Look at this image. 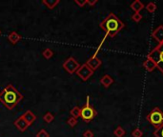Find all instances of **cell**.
I'll use <instances>...</instances> for the list:
<instances>
[{
  "label": "cell",
  "instance_id": "obj_17",
  "mask_svg": "<svg viewBox=\"0 0 163 137\" xmlns=\"http://www.w3.org/2000/svg\"><path fill=\"white\" fill-rule=\"evenodd\" d=\"M80 113H81V108L79 107H73L71 111H70V114L72 115V117H74V118H78L80 117Z\"/></svg>",
  "mask_w": 163,
  "mask_h": 137
},
{
  "label": "cell",
  "instance_id": "obj_28",
  "mask_svg": "<svg viewBox=\"0 0 163 137\" xmlns=\"http://www.w3.org/2000/svg\"><path fill=\"white\" fill-rule=\"evenodd\" d=\"M83 137H93V132L91 129H87L83 132Z\"/></svg>",
  "mask_w": 163,
  "mask_h": 137
},
{
  "label": "cell",
  "instance_id": "obj_16",
  "mask_svg": "<svg viewBox=\"0 0 163 137\" xmlns=\"http://www.w3.org/2000/svg\"><path fill=\"white\" fill-rule=\"evenodd\" d=\"M42 3L48 8L49 10H53L59 4V0H43Z\"/></svg>",
  "mask_w": 163,
  "mask_h": 137
},
{
  "label": "cell",
  "instance_id": "obj_14",
  "mask_svg": "<svg viewBox=\"0 0 163 137\" xmlns=\"http://www.w3.org/2000/svg\"><path fill=\"white\" fill-rule=\"evenodd\" d=\"M21 38L22 36L20 35V34H18L16 32H12L8 35V40L12 44H16L17 42H19V41L21 40Z\"/></svg>",
  "mask_w": 163,
  "mask_h": 137
},
{
  "label": "cell",
  "instance_id": "obj_25",
  "mask_svg": "<svg viewBox=\"0 0 163 137\" xmlns=\"http://www.w3.org/2000/svg\"><path fill=\"white\" fill-rule=\"evenodd\" d=\"M141 19H142V15H141L140 12H134L132 15V20H134V21L137 22V23L141 21Z\"/></svg>",
  "mask_w": 163,
  "mask_h": 137
},
{
  "label": "cell",
  "instance_id": "obj_6",
  "mask_svg": "<svg viewBox=\"0 0 163 137\" xmlns=\"http://www.w3.org/2000/svg\"><path fill=\"white\" fill-rule=\"evenodd\" d=\"M62 67L67 72H69L70 74H73L78 70V68L80 67V64L77 62L76 59H74L73 56H71L64 61V63L62 64Z\"/></svg>",
  "mask_w": 163,
  "mask_h": 137
},
{
  "label": "cell",
  "instance_id": "obj_10",
  "mask_svg": "<svg viewBox=\"0 0 163 137\" xmlns=\"http://www.w3.org/2000/svg\"><path fill=\"white\" fill-rule=\"evenodd\" d=\"M152 37H153L155 41H158V44L163 42V26H162V25L158 26L155 31H153V32H152Z\"/></svg>",
  "mask_w": 163,
  "mask_h": 137
},
{
  "label": "cell",
  "instance_id": "obj_11",
  "mask_svg": "<svg viewBox=\"0 0 163 137\" xmlns=\"http://www.w3.org/2000/svg\"><path fill=\"white\" fill-rule=\"evenodd\" d=\"M22 117L24 118V120H25L27 123H28L29 126L32 125V123L36 120V114L33 113L32 111H26V112H24V114L22 115Z\"/></svg>",
  "mask_w": 163,
  "mask_h": 137
},
{
  "label": "cell",
  "instance_id": "obj_7",
  "mask_svg": "<svg viewBox=\"0 0 163 137\" xmlns=\"http://www.w3.org/2000/svg\"><path fill=\"white\" fill-rule=\"evenodd\" d=\"M76 72L77 76L83 81H87L93 74V71L91 70V68L86 65V63L80 65L78 70Z\"/></svg>",
  "mask_w": 163,
  "mask_h": 137
},
{
  "label": "cell",
  "instance_id": "obj_12",
  "mask_svg": "<svg viewBox=\"0 0 163 137\" xmlns=\"http://www.w3.org/2000/svg\"><path fill=\"white\" fill-rule=\"evenodd\" d=\"M142 66H143V68L149 72H152L155 70V68H157V65H155V63L150 58H147L143 62V65Z\"/></svg>",
  "mask_w": 163,
  "mask_h": 137
},
{
  "label": "cell",
  "instance_id": "obj_30",
  "mask_svg": "<svg viewBox=\"0 0 163 137\" xmlns=\"http://www.w3.org/2000/svg\"><path fill=\"white\" fill-rule=\"evenodd\" d=\"M0 35H1V31H0Z\"/></svg>",
  "mask_w": 163,
  "mask_h": 137
},
{
  "label": "cell",
  "instance_id": "obj_15",
  "mask_svg": "<svg viewBox=\"0 0 163 137\" xmlns=\"http://www.w3.org/2000/svg\"><path fill=\"white\" fill-rule=\"evenodd\" d=\"M131 9L134 12H140L141 10H143L145 8L144 4L142 3L141 1H139V0H135V1H134L132 4H131Z\"/></svg>",
  "mask_w": 163,
  "mask_h": 137
},
{
  "label": "cell",
  "instance_id": "obj_13",
  "mask_svg": "<svg viewBox=\"0 0 163 137\" xmlns=\"http://www.w3.org/2000/svg\"><path fill=\"white\" fill-rule=\"evenodd\" d=\"M113 83H114V78L109 74L103 75V77H101L100 79V84L106 89H108L111 85H113Z\"/></svg>",
  "mask_w": 163,
  "mask_h": 137
},
{
  "label": "cell",
  "instance_id": "obj_4",
  "mask_svg": "<svg viewBox=\"0 0 163 137\" xmlns=\"http://www.w3.org/2000/svg\"><path fill=\"white\" fill-rule=\"evenodd\" d=\"M97 115V112L96 111L90 103V96L88 95L86 97V104L81 108V113H80V117L82 118L86 123L91 122L96 116Z\"/></svg>",
  "mask_w": 163,
  "mask_h": 137
},
{
  "label": "cell",
  "instance_id": "obj_18",
  "mask_svg": "<svg viewBox=\"0 0 163 137\" xmlns=\"http://www.w3.org/2000/svg\"><path fill=\"white\" fill-rule=\"evenodd\" d=\"M114 136H117V137H123L126 134V131L121 126H118L114 131Z\"/></svg>",
  "mask_w": 163,
  "mask_h": 137
},
{
  "label": "cell",
  "instance_id": "obj_3",
  "mask_svg": "<svg viewBox=\"0 0 163 137\" xmlns=\"http://www.w3.org/2000/svg\"><path fill=\"white\" fill-rule=\"evenodd\" d=\"M147 58L152 59L157 65V68L163 73V42L158 44L157 47L148 53Z\"/></svg>",
  "mask_w": 163,
  "mask_h": 137
},
{
  "label": "cell",
  "instance_id": "obj_23",
  "mask_svg": "<svg viewBox=\"0 0 163 137\" xmlns=\"http://www.w3.org/2000/svg\"><path fill=\"white\" fill-rule=\"evenodd\" d=\"M67 124L69 125L70 127H72V128L76 127L77 125V119L74 118V117H72V116H71V117L67 120Z\"/></svg>",
  "mask_w": 163,
  "mask_h": 137
},
{
  "label": "cell",
  "instance_id": "obj_26",
  "mask_svg": "<svg viewBox=\"0 0 163 137\" xmlns=\"http://www.w3.org/2000/svg\"><path fill=\"white\" fill-rule=\"evenodd\" d=\"M36 137H50V134H49L48 132L46 131V129H42L36 133Z\"/></svg>",
  "mask_w": 163,
  "mask_h": 137
},
{
  "label": "cell",
  "instance_id": "obj_29",
  "mask_svg": "<svg viewBox=\"0 0 163 137\" xmlns=\"http://www.w3.org/2000/svg\"><path fill=\"white\" fill-rule=\"evenodd\" d=\"M97 3V0H93V1H90V0H87V4L90 5V6H93Z\"/></svg>",
  "mask_w": 163,
  "mask_h": 137
},
{
  "label": "cell",
  "instance_id": "obj_2",
  "mask_svg": "<svg viewBox=\"0 0 163 137\" xmlns=\"http://www.w3.org/2000/svg\"><path fill=\"white\" fill-rule=\"evenodd\" d=\"M99 27L105 32V35L108 37H114L117 34L124 28L125 24L114 15L111 12L108 16L99 24Z\"/></svg>",
  "mask_w": 163,
  "mask_h": 137
},
{
  "label": "cell",
  "instance_id": "obj_1",
  "mask_svg": "<svg viewBox=\"0 0 163 137\" xmlns=\"http://www.w3.org/2000/svg\"><path fill=\"white\" fill-rule=\"evenodd\" d=\"M23 99V95L12 84L7 85L0 92V102L10 111L15 109Z\"/></svg>",
  "mask_w": 163,
  "mask_h": 137
},
{
  "label": "cell",
  "instance_id": "obj_21",
  "mask_svg": "<svg viewBox=\"0 0 163 137\" xmlns=\"http://www.w3.org/2000/svg\"><path fill=\"white\" fill-rule=\"evenodd\" d=\"M42 55H43V57L46 58V59H50V58H52L53 55V52L51 49H49V48H47V49H45V50L43 51Z\"/></svg>",
  "mask_w": 163,
  "mask_h": 137
},
{
  "label": "cell",
  "instance_id": "obj_19",
  "mask_svg": "<svg viewBox=\"0 0 163 137\" xmlns=\"http://www.w3.org/2000/svg\"><path fill=\"white\" fill-rule=\"evenodd\" d=\"M145 9L147 10V12H151V13H154L155 11H157L158 7H157V5H155V3H154V2H149V3L145 6Z\"/></svg>",
  "mask_w": 163,
  "mask_h": 137
},
{
  "label": "cell",
  "instance_id": "obj_20",
  "mask_svg": "<svg viewBox=\"0 0 163 137\" xmlns=\"http://www.w3.org/2000/svg\"><path fill=\"white\" fill-rule=\"evenodd\" d=\"M54 119V115L53 113H52L51 112H47L44 115H43V120L46 123H52Z\"/></svg>",
  "mask_w": 163,
  "mask_h": 137
},
{
  "label": "cell",
  "instance_id": "obj_22",
  "mask_svg": "<svg viewBox=\"0 0 163 137\" xmlns=\"http://www.w3.org/2000/svg\"><path fill=\"white\" fill-rule=\"evenodd\" d=\"M154 135L155 137H163V124L155 129V131L154 132Z\"/></svg>",
  "mask_w": 163,
  "mask_h": 137
},
{
  "label": "cell",
  "instance_id": "obj_5",
  "mask_svg": "<svg viewBox=\"0 0 163 137\" xmlns=\"http://www.w3.org/2000/svg\"><path fill=\"white\" fill-rule=\"evenodd\" d=\"M146 120L157 129L163 124V112L158 107H155L146 116Z\"/></svg>",
  "mask_w": 163,
  "mask_h": 137
},
{
  "label": "cell",
  "instance_id": "obj_24",
  "mask_svg": "<svg viewBox=\"0 0 163 137\" xmlns=\"http://www.w3.org/2000/svg\"><path fill=\"white\" fill-rule=\"evenodd\" d=\"M132 136L133 137H142L143 136V132H142V131L140 129L137 128L132 132Z\"/></svg>",
  "mask_w": 163,
  "mask_h": 137
},
{
  "label": "cell",
  "instance_id": "obj_9",
  "mask_svg": "<svg viewBox=\"0 0 163 137\" xmlns=\"http://www.w3.org/2000/svg\"><path fill=\"white\" fill-rule=\"evenodd\" d=\"M13 124H15V126L16 127V129H18V131L21 132H25L29 127V124L24 120V118L22 117V115L19 116V117L15 122H13Z\"/></svg>",
  "mask_w": 163,
  "mask_h": 137
},
{
  "label": "cell",
  "instance_id": "obj_27",
  "mask_svg": "<svg viewBox=\"0 0 163 137\" xmlns=\"http://www.w3.org/2000/svg\"><path fill=\"white\" fill-rule=\"evenodd\" d=\"M74 3L78 5L80 8H83V7L87 4V0H83V1H79V0H74Z\"/></svg>",
  "mask_w": 163,
  "mask_h": 137
},
{
  "label": "cell",
  "instance_id": "obj_8",
  "mask_svg": "<svg viewBox=\"0 0 163 137\" xmlns=\"http://www.w3.org/2000/svg\"><path fill=\"white\" fill-rule=\"evenodd\" d=\"M101 64H102V61H101V59H99L97 56H91L86 62V65L89 67L91 70H93V72L97 71V68L101 66Z\"/></svg>",
  "mask_w": 163,
  "mask_h": 137
}]
</instances>
